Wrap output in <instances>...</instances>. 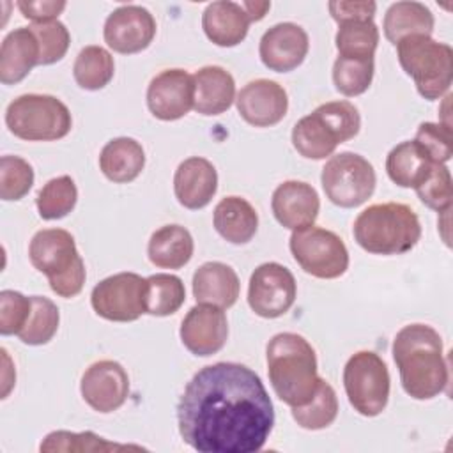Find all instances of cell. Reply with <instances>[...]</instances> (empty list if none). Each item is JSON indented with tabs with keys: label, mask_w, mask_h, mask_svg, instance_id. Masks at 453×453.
Wrapping results in <instances>:
<instances>
[{
	"label": "cell",
	"mask_w": 453,
	"mask_h": 453,
	"mask_svg": "<svg viewBox=\"0 0 453 453\" xmlns=\"http://www.w3.org/2000/svg\"><path fill=\"white\" fill-rule=\"evenodd\" d=\"M182 441L200 453H257L274 426V407L260 377L241 363L198 370L177 403Z\"/></svg>",
	"instance_id": "cell-1"
},
{
	"label": "cell",
	"mask_w": 453,
	"mask_h": 453,
	"mask_svg": "<svg viewBox=\"0 0 453 453\" xmlns=\"http://www.w3.org/2000/svg\"><path fill=\"white\" fill-rule=\"evenodd\" d=\"M393 359L403 391L414 400H430L448 386V365L441 334L426 324L403 326L393 340Z\"/></svg>",
	"instance_id": "cell-2"
},
{
	"label": "cell",
	"mask_w": 453,
	"mask_h": 453,
	"mask_svg": "<svg viewBox=\"0 0 453 453\" xmlns=\"http://www.w3.org/2000/svg\"><path fill=\"white\" fill-rule=\"evenodd\" d=\"M267 373L276 396L290 405H306L319 388L317 356L308 340L297 333L274 334L265 349Z\"/></svg>",
	"instance_id": "cell-3"
},
{
	"label": "cell",
	"mask_w": 453,
	"mask_h": 453,
	"mask_svg": "<svg viewBox=\"0 0 453 453\" xmlns=\"http://www.w3.org/2000/svg\"><path fill=\"white\" fill-rule=\"evenodd\" d=\"M356 242L373 255L411 251L421 237L418 214L405 203L386 202L366 207L354 221Z\"/></svg>",
	"instance_id": "cell-4"
},
{
	"label": "cell",
	"mask_w": 453,
	"mask_h": 453,
	"mask_svg": "<svg viewBox=\"0 0 453 453\" xmlns=\"http://www.w3.org/2000/svg\"><path fill=\"white\" fill-rule=\"evenodd\" d=\"M32 265L48 278L50 288L65 299L78 296L85 285V264L74 237L64 228L35 232L28 246Z\"/></svg>",
	"instance_id": "cell-5"
},
{
	"label": "cell",
	"mask_w": 453,
	"mask_h": 453,
	"mask_svg": "<svg viewBox=\"0 0 453 453\" xmlns=\"http://www.w3.org/2000/svg\"><path fill=\"white\" fill-rule=\"evenodd\" d=\"M395 46L402 69L414 80L421 97L434 101L449 90L453 80V50L449 44L430 35H409Z\"/></svg>",
	"instance_id": "cell-6"
},
{
	"label": "cell",
	"mask_w": 453,
	"mask_h": 453,
	"mask_svg": "<svg viewBox=\"0 0 453 453\" xmlns=\"http://www.w3.org/2000/svg\"><path fill=\"white\" fill-rule=\"evenodd\" d=\"M9 131L27 142H53L69 134L73 119L69 108L50 94H23L5 110Z\"/></svg>",
	"instance_id": "cell-7"
},
{
	"label": "cell",
	"mask_w": 453,
	"mask_h": 453,
	"mask_svg": "<svg viewBox=\"0 0 453 453\" xmlns=\"http://www.w3.org/2000/svg\"><path fill=\"white\" fill-rule=\"evenodd\" d=\"M391 379L384 359L372 350H359L343 368V388L349 403L361 416H379L389 400Z\"/></svg>",
	"instance_id": "cell-8"
},
{
	"label": "cell",
	"mask_w": 453,
	"mask_h": 453,
	"mask_svg": "<svg viewBox=\"0 0 453 453\" xmlns=\"http://www.w3.org/2000/svg\"><path fill=\"white\" fill-rule=\"evenodd\" d=\"M320 182L329 202L343 209H352L373 195L377 175L372 163L361 154L340 152L331 156L324 165Z\"/></svg>",
	"instance_id": "cell-9"
},
{
	"label": "cell",
	"mask_w": 453,
	"mask_h": 453,
	"mask_svg": "<svg viewBox=\"0 0 453 453\" xmlns=\"http://www.w3.org/2000/svg\"><path fill=\"white\" fill-rule=\"evenodd\" d=\"M299 267L315 278L334 280L349 269V251L340 235L322 226L294 230L288 241Z\"/></svg>",
	"instance_id": "cell-10"
},
{
	"label": "cell",
	"mask_w": 453,
	"mask_h": 453,
	"mask_svg": "<svg viewBox=\"0 0 453 453\" xmlns=\"http://www.w3.org/2000/svg\"><path fill=\"white\" fill-rule=\"evenodd\" d=\"M147 278L119 273L101 280L90 294L94 311L111 322H133L147 313Z\"/></svg>",
	"instance_id": "cell-11"
},
{
	"label": "cell",
	"mask_w": 453,
	"mask_h": 453,
	"mask_svg": "<svg viewBox=\"0 0 453 453\" xmlns=\"http://www.w3.org/2000/svg\"><path fill=\"white\" fill-rule=\"evenodd\" d=\"M297 296L294 274L278 262L260 264L250 276L248 304L264 319L285 315Z\"/></svg>",
	"instance_id": "cell-12"
},
{
	"label": "cell",
	"mask_w": 453,
	"mask_h": 453,
	"mask_svg": "<svg viewBox=\"0 0 453 453\" xmlns=\"http://www.w3.org/2000/svg\"><path fill=\"white\" fill-rule=\"evenodd\" d=\"M80 391L88 407L101 414L124 405L129 395V377L124 366L113 359L92 363L81 375Z\"/></svg>",
	"instance_id": "cell-13"
},
{
	"label": "cell",
	"mask_w": 453,
	"mask_h": 453,
	"mask_svg": "<svg viewBox=\"0 0 453 453\" xmlns=\"http://www.w3.org/2000/svg\"><path fill=\"white\" fill-rule=\"evenodd\" d=\"M104 42L117 53H140L156 35V19L142 5H120L104 21Z\"/></svg>",
	"instance_id": "cell-14"
},
{
	"label": "cell",
	"mask_w": 453,
	"mask_h": 453,
	"mask_svg": "<svg viewBox=\"0 0 453 453\" xmlns=\"http://www.w3.org/2000/svg\"><path fill=\"white\" fill-rule=\"evenodd\" d=\"M193 76L184 69H165L149 83L147 106L159 120L182 119L193 108Z\"/></svg>",
	"instance_id": "cell-15"
},
{
	"label": "cell",
	"mask_w": 453,
	"mask_h": 453,
	"mask_svg": "<svg viewBox=\"0 0 453 453\" xmlns=\"http://www.w3.org/2000/svg\"><path fill=\"white\" fill-rule=\"evenodd\" d=\"M180 342L195 356L207 357L219 352L228 338V322L223 308L212 304L193 306L180 324Z\"/></svg>",
	"instance_id": "cell-16"
},
{
	"label": "cell",
	"mask_w": 453,
	"mask_h": 453,
	"mask_svg": "<svg viewBox=\"0 0 453 453\" xmlns=\"http://www.w3.org/2000/svg\"><path fill=\"white\" fill-rule=\"evenodd\" d=\"M235 106L248 124L255 127H271L281 122L287 115L288 96L278 81L258 78L239 90Z\"/></svg>",
	"instance_id": "cell-17"
},
{
	"label": "cell",
	"mask_w": 453,
	"mask_h": 453,
	"mask_svg": "<svg viewBox=\"0 0 453 453\" xmlns=\"http://www.w3.org/2000/svg\"><path fill=\"white\" fill-rule=\"evenodd\" d=\"M310 50V39L303 27L285 21L264 32L258 55L262 64L276 73H288L299 67Z\"/></svg>",
	"instance_id": "cell-18"
},
{
	"label": "cell",
	"mask_w": 453,
	"mask_h": 453,
	"mask_svg": "<svg viewBox=\"0 0 453 453\" xmlns=\"http://www.w3.org/2000/svg\"><path fill=\"white\" fill-rule=\"evenodd\" d=\"M271 209L281 226L299 230L315 223L320 211V200L311 184L303 180H285L274 189Z\"/></svg>",
	"instance_id": "cell-19"
},
{
	"label": "cell",
	"mask_w": 453,
	"mask_h": 453,
	"mask_svg": "<svg viewBox=\"0 0 453 453\" xmlns=\"http://www.w3.org/2000/svg\"><path fill=\"white\" fill-rule=\"evenodd\" d=\"M218 191V173L205 157L184 159L173 175V193L177 202L191 211L203 209Z\"/></svg>",
	"instance_id": "cell-20"
},
{
	"label": "cell",
	"mask_w": 453,
	"mask_h": 453,
	"mask_svg": "<svg viewBox=\"0 0 453 453\" xmlns=\"http://www.w3.org/2000/svg\"><path fill=\"white\" fill-rule=\"evenodd\" d=\"M39 42L28 27L11 30L0 48V81L4 85L19 83L39 65Z\"/></svg>",
	"instance_id": "cell-21"
},
{
	"label": "cell",
	"mask_w": 453,
	"mask_h": 453,
	"mask_svg": "<svg viewBox=\"0 0 453 453\" xmlns=\"http://www.w3.org/2000/svg\"><path fill=\"white\" fill-rule=\"evenodd\" d=\"M250 16L241 4L230 0L212 2L202 14V28L211 42L221 48H232L242 42L250 30Z\"/></svg>",
	"instance_id": "cell-22"
},
{
	"label": "cell",
	"mask_w": 453,
	"mask_h": 453,
	"mask_svg": "<svg viewBox=\"0 0 453 453\" xmlns=\"http://www.w3.org/2000/svg\"><path fill=\"white\" fill-rule=\"evenodd\" d=\"M237 273L223 262H205L193 274V296L198 304L230 308L239 297Z\"/></svg>",
	"instance_id": "cell-23"
},
{
	"label": "cell",
	"mask_w": 453,
	"mask_h": 453,
	"mask_svg": "<svg viewBox=\"0 0 453 453\" xmlns=\"http://www.w3.org/2000/svg\"><path fill=\"white\" fill-rule=\"evenodd\" d=\"M193 110L205 117L225 113L235 101L234 76L219 65H205L193 74Z\"/></svg>",
	"instance_id": "cell-24"
},
{
	"label": "cell",
	"mask_w": 453,
	"mask_h": 453,
	"mask_svg": "<svg viewBox=\"0 0 453 453\" xmlns=\"http://www.w3.org/2000/svg\"><path fill=\"white\" fill-rule=\"evenodd\" d=\"M216 232L232 244H246L258 228L255 207L242 196H225L218 202L212 214Z\"/></svg>",
	"instance_id": "cell-25"
},
{
	"label": "cell",
	"mask_w": 453,
	"mask_h": 453,
	"mask_svg": "<svg viewBox=\"0 0 453 453\" xmlns=\"http://www.w3.org/2000/svg\"><path fill=\"white\" fill-rule=\"evenodd\" d=\"M145 166L143 147L129 136L110 140L99 154V168L103 175L117 184L134 180Z\"/></svg>",
	"instance_id": "cell-26"
},
{
	"label": "cell",
	"mask_w": 453,
	"mask_h": 453,
	"mask_svg": "<svg viewBox=\"0 0 453 453\" xmlns=\"http://www.w3.org/2000/svg\"><path fill=\"white\" fill-rule=\"evenodd\" d=\"M434 161L416 140L393 147L386 157L388 177L400 188H418L432 172Z\"/></svg>",
	"instance_id": "cell-27"
},
{
	"label": "cell",
	"mask_w": 453,
	"mask_h": 453,
	"mask_svg": "<svg viewBox=\"0 0 453 453\" xmlns=\"http://www.w3.org/2000/svg\"><path fill=\"white\" fill-rule=\"evenodd\" d=\"M195 251V242L188 228L180 225H165L157 228L147 246L149 260L159 269L184 267Z\"/></svg>",
	"instance_id": "cell-28"
},
{
	"label": "cell",
	"mask_w": 453,
	"mask_h": 453,
	"mask_svg": "<svg viewBox=\"0 0 453 453\" xmlns=\"http://www.w3.org/2000/svg\"><path fill=\"white\" fill-rule=\"evenodd\" d=\"M342 143L329 122L313 110L292 127V145L306 159H324Z\"/></svg>",
	"instance_id": "cell-29"
},
{
	"label": "cell",
	"mask_w": 453,
	"mask_h": 453,
	"mask_svg": "<svg viewBox=\"0 0 453 453\" xmlns=\"http://www.w3.org/2000/svg\"><path fill=\"white\" fill-rule=\"evenodd\" d=\"M434 14L421 2H396L391 4L384 16V35L396 44L409 35H430L434 32Z\"/></svg>",
	"instance_id": "cell-30"
},
{
	"label": "cell",
	"mask_w": 453,
	"mask_h": 453,
	"mask_svg": "<svg viewBox=\"0 0 453 453\" xmlns=\"http://www.w3.org/2000/svg\"><path fill=\"white\" fill-rule=\"evenodd\" d=\"M115 73V62L108 50L103 46H85L73 65V76L78 87L85 90L104 88Z\"/></svg>",
	"instance_id": "cell-31"
},
{
	"label": "cell",
	"mask_w": 453,
	"mask_h": 453,
	"mask_svg": "<svg viewBox=\"0 0 453 453\" xmlns=\"http://www.w3.org/2000/svg\"><path fill=\"white\" fill-rule=\"evenodd\" d=\"M186 301V288L179 276L157 273L147 278V313L154 317L173 315Z\"/></svg>",
	"instance_id": "cell-32"
},
{
	"label": "cell",
	"mask_w": 453,
	"mask_h": 453,
	"mask_svg": "<svg viewBox=\"0 0 453 453\" xmlns=\"http://www.w3.org/2000/svg\"><path fill=\"white\" fill-rule=\"evenodd\" d=\"M338 416V396L333 386L320 379L315 396L301 407H292L294 421L304 430H322L333 425Z\"/></svg>",
	"instance_id": "cell-33"
},
{
	"label": "cell",
	"mask_w": 453,
	"mask_h": 453,
	"mask_svg": "<svg viewBox=\"0 0 453 453\" xmlns=\"http://www.w3.org/2000/svg\"><path fill=\"white\" fill-rule=\"evenodd\" d=\"M334 44L340 57L373 58L379 44V28L373 21L340 23Z\"/></svg>",
	"instance_id": "cell-34"
},
{
	"label": "cell",
	"mask_w": 453,
	"mask_h": 453,
	"mask_svg": "<svg viewBox=\"0 0 453 453\" xmlns=\"http://www.w3.org/2000/svg\"><path fill=\"white\" fill-rule=\"evenodd\" d=\"M78 200V189L69 175H60L48 180L37 193L35 205L42 219H60L67 216Z\"/></svg>",
	"instance_id": "cell-35"
},
{
	"label": "cell",
	"mask_w": 453,
	"mask_h": 453,
	"mask_svg": "<svg viewBox=\"0 0 453 453\" xmlns=\"http://www.w3.org/2000/svg\"><path fill=\"white\" fill-rule=\"evenodd\" d=\"M32 311L25 324V327L19 331V340L27 345H44L58 331L60 324V313L57 304L42 296H32Z\"/></svg>",
	"instance_id": "cell-36"
},
{
	"label": "cell",
	"mask_w": 453,
	"mask_h": 453,
	"mask_svg": "<svg viewBox=\"0 0 453 453\" xmlns=\"http://www.w3.org/2000/svg\"><path fill=\"white\" fill-rule=\"evenodd\" d=\"M373 71V58H350L338 55V58L333 64L334 88L347 97L361 96L370 88Z\"/></svg>",
	"instance_id": "cell-37"
},
{
	"label": "cell",
	"mask_w": 453,
	"mask_h": 453,
	"mask_svg": "<svg viewBox=\"0 0 453 453\" xmlns=\"http://www.w3.org/2000/svg\"><path fill=\"white\" fill-rule=\"evenodd\" d=\"M120 449H142L140 446L110 442L94 432H65L57 430L44 437L41 451H120Z\"/></svg>",
	"instance_id": "cell-38"
},
{
	"label": "cell",
	"mask_w": 453,
	"mask_h": 453,
	"mask_svg": "<svg viewBox=\"0 0 453 453\" xmlns=\"http://www.w3.org/2000/svg\"><path fill=\"white\" fill-rule=\"evenodd\" d=\"M34 184L32 165L19 156L0 157V198L5 202L21 200Z\"/></svg>",
	"instance_id": "cell-39"
},
{
	"label": "cell",
	"mask_w": 453,
	"mask_h": 453,
	"mask_svg": "<svg viewBox=\"0 0 453 453\" xmlns=\"http://www.w3.org/2000/svg\"><path fill=\"white\" fill-rule=\"evenodd\" d=\"M28 28L34 32L39 42V65H50L65 57L71 44V35L62 21L51 19L44 23H32Z\"/></svg>",
	"instance_id": "cell-40"
},
{
	"label": "cell",
	"mask_w": 453,
	"mask_h": 453,
	"mask_svg": "<svg viewBox=\"0 0 453 453\" xmlns=\"http://www.w3.org/2000/svg\"><path fill=\"white\" fill-rule=\"evenodd\" d=\"M418 198L437 212H448L451 209L453 186L451 173L446 165H434L430 175L416 188Z\"/></svg>",
	"instance_id": "cell-41"
},
{
	"label": "cell",
	"mask_w": 453,
	"mask_h": 453,
	"mask_svg": "<svg viewBox=\"0 0 453 453\" xmlns=\"http://www.w3.org/2000/svg\"><path fill=\"white\" fill-rule=\"evenodd\" d=\"M435 165H446L453 156V134L449 124L423 122L414 138Z\"/></svg>",
	"instance_id": "cell-42"
},
{
	"label": "cell",
	"mask_w": 453,
	"mask_h": 453,
	"mask_svg": "<svg viewBox=\"0 0 453 453\" xmlns=\"http://www.w3.org/2000/svg\"><path fill=\"white\" fill-rule=\"evenodd\" d=\"M32 311V299L16 290L0 292V333L19 334Z\"/></svg>",
	"instance_id": "cell-43"
},
{
	"label": "cell",
	"mask_w": 453,
	"mask_h": 453,
	"mask_svg": "<svg viewBox=\"0 0 453 453\" xmlns=\"http://www.w3.org/2000/svg\"><path fill=\"white\" fill-rule=\"evenodd\" d=\"M331 18L338 23L345 21H373L377 4L370 0H333L327 4Z\"/></svg>",
	"instance_id": "cell-44"
},
{
	"label": "cell",
	"mask_w": 453,
	"mask_h": 453,
	"mask_svg": "<svg viewBox=\"0 0 453 453\" xmlns=\"http://www.w3.org/2000/svg\"><path fill=\"white\" fill-rule=\"evenodd\" d=\"M18 9L21 11L23 18L32 19V23H44L57 19L58 14L65 9V2L55 0H19Z\"/></svg>",
	"instance_id": "cell-45"
},
{
	"label": "cell",
	"mask_w": 453,
	"mask_h": 453,
	"mask_svg": "<svg viewBox=\"0 0 453 453\" xmlns=\"http://www.w3.org/2000/svg\"><path fill=\"white\" fill-rule=\"evenodd\" d=\"M241 5L251 21H260L271 9V2H242Z\"/></svg>",
	"instance_id": "cell-46"
}]
</instances>
